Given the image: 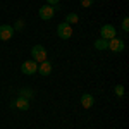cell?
<instances>
[{"label": "cell", "mask_w": 129, "mask_h": 129, "mask_svg": "<svg viewBox=\"0 0 129 129\" xmlns=\"http://www.w3.org/2000/svg\"><path fill=\"white\" fill-rule=\"evenodd\" d=\"M93 2H95V0H81V5H83V7H89Z\"/></svg>", "instance_id": "cell-17"}, {"label": "cell", "mask_w": 129, "mask_h": 129, "mask_svg": "<svg viewBox=\"0 0 129 129\" xmlns=\"http://www.w3.org/2000/svg\"><path fill=\"white\" fill-rule=\"evenodd\" d=\"M57 35H59V38L62 40H69L71 36H72V28H71V24L67 22H62L57 26Z\"/></svg>", "instance_id": "cell-2"}, {"label": "cell", "mask_w": 129, "mask_h": 129, "mask_svg": "<svg viewBox=\"0 0 129 129\" xmlns=\"http://www.w3.org/2000/svg\"><path fill=\"white\" fill-rule=\"evenodd\" d=\"M21 71H22V74H35L36 71H38V64L35 62V60H26V62H22V66H21Z\"/></svg>", "instance_id": "cell-5"}, {"label": "cell", "mask_w": 129, "mask_h": 129, "mask_svg": "<svg viewBox=\"0 0 129 129\" xmlns=\"http://www.w3.org/2000/svg\"><path fill=\"white\" fill-rule=\"evenodd\" d=\"M21 96H22V98H33V96H35V91H33V89H29V88H22L21 89Z\"/></svg>", "instance_id": "cell-13"}, {"label": "cell", "mask_w": 129, "mask_h": 129, "mask_svg": "<svg viewBox=\"0 0 129 129\" xmlns=\"http://www.w3.org/2000/svg\"><path fill=\"white\" fill-rule=\"evenodd\" d=\"M38 72H40L41 76H48L50 72H52V64L47 62V60H45V62H41L40 66H38Z\"/></svg>", "instance_id": "cell-10"}, {"label": "cell", "mask_w": 129, "mask_h": 129, "mask_svg": "<svg viewBox=\"0 0 129 129\" xmlns=\"http://www.w3.org/2000/svg\"><path fill=\"white\" fill-rule=\"evenodd\" d=\"M14 109H19V110H28L29 109V100L28 98H22V96H19V98H16L12 103H10Z\"/></svg>", "instance_id": "cell-8"}, {"label": "cell", "mask_w": 129, "mask_h": 129, "mask_svg": "<svg viewBox=\"0 0 129 129\" xmlns=\"http://www.w3.org/2000/svg\"><path fill=\"white\" fill-rule=\"evenodd\" d=\"M22 28H24V21H17V22H16V26H14V29H17V31H19V29H22Z\"/></svg>", "instance_id": "cell-16"}, {"label": "cell", "mask_w": 129, "mask_h": 129, "mask_svg": "<svg viewBox=\"0 0 129 129\" xmlns=\"http://www.w3.org/2000/svg\"><path fill=\"white\" fill-rule=\"evenodd\" d=\"M78 21H79V16L74 14V12H69V14L66 16V22H67V24H78Z\"/></svg>", "instance_id": "cell-12"}, {"label": "cell", "mask_w": 129, "mask_h": 129, "mask_svg": "<svg viewBox=\"0 0 129 129\" xmlns=\"http://www.w3.org/2000/svg\"><path fill=\"white\" fill-rule=\"evenodd\" d=\"M115 28L112 26V24H105V26H102V29H100V36L103 38V40H112V38H115Z\"/></svg>", "instance_id": "cell-4"}, {"label": "cell", "mask_w": 129, "mask_h": 129, "mask_svg": "<svg viewBox=\"0 0 129 129\" xmlns=\"http://www.w3.org/2000/svg\"><path fill=\"white\" fill-rule=\"evenodd\" d=\"M122 29L129 31V17H124V19H122Z\"/></svg>", "instance_id": "cell-15"}, {"label": "cell", "mask_w": 129, "mask_h": 129, "mask_svg": "<svg viewBox=\"0 0 129 129\" xmlns=\"http://www.w3.org/2000/svg\"><path fill=\"white\" fill-rule=\"evenodd\" d=\"M47 4H48V5H57L59 0H47Z\"/></svg>", "instance_id": "cell-18"}, {"label": "cell", "mask_w": 129, "mask_h": 129, "mask_svg": "<svg viewBox=\"0 0 129 129\" xmlns=\"http://www.w3.org/2000/svg\"><path fill=\"white\" fill-rule=\"evenodd\" d=\"M12 35H14V28H12V26H9V24H2V26H0V40L2 41L10 40Z\"/></svg>", "instance_id": "cell-7"}, {"label": "cell", "mask_w": 129, "mask_h": 129, "mask_svg": "<svg viewBox=\"0 0 129 129\" xmlns=\"http://www.w3.org/2000/svg\"><path fill=\"white\" fill-rule=\"evenodd\" d=\"M115 95L117 96H124V86L122 84H117L115 86Z\"/></svg>", "instance_id": "cell-14"}, {"label": "cell", "mask_w": 129, "mask_h": 129, "mask_svg": "<svg viewBox=\"0 0 129 129\" xmlns=\"http://www.w3.org/2000/svg\"><path fill=\"white\" fill-rule=\"evenodd\" d=\"M31 55H33V60L36 64H41V62L47 60V50H45V47H41V45H35L31 48Z\"/></svg>", "instance_id": "cell-1"}, {"label": "cell", "mask_w": 129, "mask_h": 129, "mask_svg": "<svg viewBox=\"0 0 129 129\" xmlns=\"http://www.w3.org/2000/svg\"><path fill=\"white\" fill-rule=\"evenodd\" d=\"M93 103H95V98H93L89 93H84V95L81 96V105H83V109H91Z\"/></svg>", "instance_id": "cell-9"}, {"label": "cell", "mask_w": 129, "mask_h": 129, "mask_svg": "<svg viewBox=\"0 0 129 129\" xmlns=\"http://www.w3.org/2000/svg\"><path fill=\"white\" fill-rule=\"evenodd\" d=\"M109 50H112L114 53H119V52H122L124 50V41L120 40V38H112V40H109Z\"/></svg>", "instance_id": "cell-6"}, {"label": "cell", "mask_w": 129, "mask_h": 129, "mask_svg": "<svg viewBox=\"0 0 129 129\" xmlns=\"http://www.w3.org/2000/svg\"><path fill=\"white\" fill-rule=\"evenodd\" d=\"M38 14H40V17L43 21H50L53 16H55V7L53 5H43V7H40V10H38Z\"/></svg>", "instance_id": "cell-3"}, {"label": "cell", "mask_w": 129, "mask_h": 129, "mask_svg": "<svg viewBox=\"0 0 129 129\" xmlns=\"http://www.w3.org/2000/svg\"><path fill=\"white\" fill-rule=\"evenodd\" d=\"M95 48L100 50V52H103L105 48H109V41L103 40V38H98V40L95 41Z\"/></svg>", "instance_id": "cell-11"}]
</instances>
